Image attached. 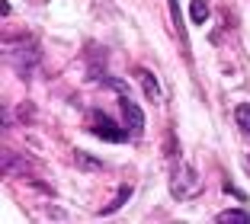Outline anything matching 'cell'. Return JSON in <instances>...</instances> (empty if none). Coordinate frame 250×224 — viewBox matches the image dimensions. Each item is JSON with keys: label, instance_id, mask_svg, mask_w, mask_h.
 <instances>
[{"label": "cell", "instance_id": "1", "mask_svg": "<svg viewBox=\"0 0 250 224\" xmlns=\"http://www.w3.org/2000/svg\"><path fill=\"white\" fill-rule=\"evenodd\" d=\"M170 192H173V199H180V202L196 199V195L202 192V176L196 173V166H189L186 160H180L177 170H173V176H170Z\"/></svg>", "mask_w": 250, "mask_h": 224}, {"label": "cell", "instance_id": "2", "mask_svg": "<svg viewBox=\"0 0 250 224\" xmlns=\"http://www.w3.org/2000/svg\"><path fill=\"white\" fill-rule=\"evenodd\" d=\"M90 131H93V135H100L103 141H112V144H119V141H125V138H128L125 122H112L106 112H93V116H90Z\"/></svg>", "mask_w": 250, "mask_h": 224}, {"label": "cell", "instance_id": "3", "mask_svg": "<svg viewBox=\"0 0 250 224\" xmlns=\"http://www.w3.org/2000/svg\"><path fill=\"white\" fill-rule=\"evenodd\" d=\"M119 109H122V122H125V128L138 135L141 125H145V112H141V106H138V102H135L128 93H125V90H122V96H119Z\"/></svg>", "mask_w": 250, "mask_h": 224}, {"label": "cell", "instance_id": "4", "mask_svg": "<svg viewBox=\"0 0 250 224\" xmlns=\"http://www.w3.org/2000/svg\"><path fill=\"white\" fill-rule=\"evenodd\" d=\"M138 83H141V90L147 93L151 102H161V83H157V77L151 71H138Z\"/></svg>", "mask_w": 250, "mask_h": 224}, {"label": "cell", "instance_id": "5", "mask_svg": "<svg viewBox=\"0 0 250 224\" xmlns=\"http://www.w3.org/2000/svg\"><path fill=\"white\" fill-rule=\"evenodd\" d=\"M208 16H212V3H208V0H192V3H189V20L196 22V26H199V22H206Z\"/></svg>", "mask_w": 250, "mask_h": 224}, {"label": "cell", "instance_id": "6", "mask_svg": "<svg viewBox=\"0 0 250 224\" xmlns=\"http://www.w3.org/2000/svg\"><path fill=\"white\" fill-rule=\"evenodd\" d=\"M218 221L221 224H247L250 221V215H247V211H237V208H228V211H221V215H218Z\"/></svg>", "mask_w": 250, "mask_h": 224}, {"label": "cell", "instance_id": "7", "mask_svg": "<svg viewBox=\"0 0 250 224\" xmlns=\"http://www.w3.org/2000/svg\"><path fill=\"white\" fill-rule=\"evenodd\" d=\"M234 119H237V125H241L244 135H250V102H244V106L234 109Z\"/></svg>", "mask_w": 250, "mask_h": 224}, {"label": "cell", "instance_id": "8", "mask_svg": "<svg viewBox=\"0 0 250 224\" xmlns=\"http://www.w3.org/2000/svg\"><path fill=\"white\" fill-rule=\"evenodd\" d=\"M247 163H250V157H247Z\"/></svg>", "mask_w": 250, "mask_h": 224}]
</instances>
